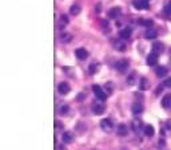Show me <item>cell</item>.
I'll return each mask as SVG.
<instances>
[{
	"mask_svg": "<svg viewBox=\"0 0 171 150\" xmlns=\"http://www.w3.org/2000/svg\"><path fill=\"white\" fill-rule=\"evenodd\" d=\"M92 91H94L95 96L99 99V101L104 102L106 99H107V94H106V93L103 91V89H102L100 86H98V84H94V86H92Z\"/></svg>",
	"mask_w": 171,
	"mask_h": 150,
	"instance_id": "1",
	"label": "cell"
},
{
	"mask_svg": "<svg viewBox=\"0 0 171 150\" xmlns=\"http://www.w3.org/2000/svg\"><path fill=\"white\" fill-rule=\"evenodd\" d=\"M170 8H171V0H170Z\"/></svg>",
	"mask_w": 171,
	"mask_h": 150,
	"instance_id": "33",
	"label": "cell"
},
{
	"mask_svg": "<svg viewBox=\"0 0 171 150\" xmlns=\"http://www.w3.org/2000/svg\"><path fill=\"white\" fill-rule=\"evenodd\" d=\"M75 55L79 60H84V59H87V56H88V52H87L86 48H82V47H80V48L75 50Z\"/></svg>",
	"mask_w": 171,
	"mask_h": 150,
	"instance_id": "8",
	"label": "cell"
},
{
	"mask_svg": "<svg viewBox=\"0 0 171 150\" xmlns=\"http://www.w3.org/2000/svg\"><path fill=\"white\" fill-rule=\"evenodd\" d=\"M102 28H103L104 34H110V32H111L110 24H108V21H107V20H102Z\"/></svg>",
	"mask_w": 171,
	"mask_h": 150,
	"instance_id": "25",
	"label": "cell"
},
{
	"mask_svg": "<svg viewBox=\"0 0 171 150\" xmlns=\"http://www.w3.org/2000/svg\"><path fill=\"white\" fill-rule=\"evenodd\" d=\"M146 38H147V39H155V38L158 36V32L155 30H152V28H148L147 31H146Z\"/></svg>",
	"mask_w": 171,
	"mask_h": 150,
	"instance_id": "22",
	"label": "cell"
},
{
	"mask_svg": "<svg viewBox=\"0 0 171 150\" xmlns=\"http://www.w3.org/2000/svg\"><path fill=\"white\" fill-rule=\"evenodd\" d=\"M163 50H164V46L160 42H155L154 44H152V52H155V54H162L163 52Z\"/></svg>",
	"mask_w": 171,
	"mask_h": 150,
	"instance_id": "12",
	"label": "cell"
},
{
	"mask_svg": "<svg viewBox=\"0 0 171 150\" xmlns=\"http://www.w3.org/2000/svg\"><path fill=\"white\" fill-rule=\"evenodd\" d=\"M80 11H82V7H80V4H78V3L76 4H74V5H71V8H70V14L74 15V16L79 15Z\"/></svg>",
	"mask_w": 171,
	"mask_h": 150,
	"instance_id": "19",
	"label": "cell"
},
{
	"mask_svg": "<svg viewBox=\"0 0 171 150\" xmlns=\"http://www.w3.org/2000/svg\"><path fill=\"white\" fill-rule=\"evenodd\" d=\"M115 67H116V70L119 71V73H126L127 68L130 67V63H128V60H127V59H120V60L116 62Z\"/></svg>",
	"mask_w": 171,
	"mask_h": 150,
	"instance_id": "3",
	"label": "cell"
},
{
	"mask_svg": "<svg viewBox=\"0 0 171 150\" xmlns=\"http://www.w3.org/2000/svg\"><path fill=\"white\" fill-rule=\"evenodd\" d=\"M116 133H118V135L119 137H126L127 134H128V127H127V125H124V123L118 125Z\"/></svg>",
	"mask_w": 171,
	"mask_h": 150,
	"instance_id": "9",
	"label": "cell"
},
{
	"mask_svg": "<svg viewBox=\"0 0 171 150\" xmlns=\"http://www.w3.org/2000/svg\"><path fill=\"white\" fill-rule=\"evenodd\" d=\"M162 106L164 109H171V94H167V95L163 96L162 99Z\"/></svg>",
	"mask_w": 171,
	"mask_h": 150,
	"instance_id": "16",
	"label": "cell"
},
{
	"mask_svg": "<svg viewBox=\"0 0 171 150\" xmlns=\"http://www.w3.org/2000/svg\"><path fill=\"white\" fill-rule=\"evenodd\" d=\"M106 111V106L103 103H99V102H95L94 105H92V112L96 115H102L103 112Z\"/></svg>",
	"mask_w": 171,
	"mask_h": 150,
	"instance_id": "6",
	"label": "cell"
},
{
	"mask_svg": "<svg viewBox=\"0 0 171 150\" xmlns=\"http://www.w3.org/2000/svg\"><path fill=\"white\" fill-rule=\"evenodd\" d=\"M131 34H132L131 28H124V30L120 31V38H122L123 40H127L131 38Z\"/></svg>",
	"mask_w": 171,
	"mask_h": 150,
	"instance_id": "18",
	"label": "cell"
},
{
	"mask_svg": "<svg viewBox=\"0 0 171 150\" xmlns=\"http://www.w3.org/2000/svg\"><path fill=\"white\" fill-rule=\"evenodd\" d=\"M58 150H66V149L63 148V145H59V146H58Z\"/></svg>",
	"mask_w": 171,
	"mask_h": 150,
	"instance_id": "32",
	"label": "cell"
},
{
	"mask_svg": "<svg viewBox=\"0 0 171 150\" xmlns=\"http://www.w3.org/2000/svg\"><path fill=\"white\" fill-rule=\"evenodd\" d=\"M74 139H75V135H74V133H71V131H64V133L62 134V141H63L64 145L72 143Z\"/></svg>",
	"mask_w": 171,
	"mask_h": 150,
	"instance_id": "4",
	"label": "cell"
},
{
	"mask_svg": "<svg viewBox=\"0 0 171 150\" xmlns=\"http://www.w3.org/2000/svg\"><path fill=\"white\" fill-rule=\"evenodd\" d=\"M71 40H72V35L68 32H63L60 35V42L62 43H70Z\"/></svg>",
	"mask_w": 171,
	"mask_h": 150,
	"instance_id": "21",
	"label": "cell"
},
{
	"mask_svg": "<svg viewBox=\"0 0 171 150\" xmlns=\"http://www.w3.org/2000/svg\"><path fill=\"white\" fill-rule=\"evenodd\" d=\"M120 12H122V9H120L119 7H114V8H111L110 11H108V18H111V19H116V18H119V16H120Z\"/></svg>",
	"mask_w": 171,
	"mask_h": 150,
	"instance_id": "11",
	"label": "cell"
},
{
	"mask_svg": "<svg viewBox=\"0 0 171 150\" xmlns=\"http://www.w3.org/2000/svg\"><path fill=\"white\" fill-rule=\"evenodd\" d=\"M131 125H132V129L135 133H141L142 130H144V125H143V122L141 121V118H134Z\"/></svg>",
	"mask_w": 171,
	"mask_h": 150,
	"instance_id": "5",
	"label": "cell"
},
{
	"mask_svg": "<svg viewBox=\"0 0 171 150\" xmlns=\"http://www.w3.org/2000/svg\"><path fill=\"white\" fill-rule=\"evenodd\" d=\"M68 111H70V106L68 105H63L59 109V114L60 115H66V114H68Z\"/></svg>",
	"mask_w": 171,
	"mask_h": 150,
	"instance_id": "26",
	"label": "cell"
},
{
	"mask_svg": "<svg viewBox=\"0 0 171 150\" xmlns=\"http://www.w3.org/2000/svg\"><path fill=\"white\" fill-rule=\"evenodd\" d=\"M139 24H142V26H146V27H152V20H147V19H141V20H139Z\"/></svg>",
	"mask_w": 171,
	"mask_h": 150,
	"instance_id": "28",
	"label": "cell"
},
{
	"mask_svg": "<svg viewBox=\"0 0 171 150\" xmlns=\"http://www.w3.org/2000/svg\"><path fill=\"white\" fill-rule=\"evenodd\" d=\"M134 7L136 9H147L148 3L147 0H134Z\"/></svg>",
	"mask_w": 171,
	"mask_h": 150,
	"instance_id": "10",
	"label": "cell"
},
{
	"mask_svg": "<svg viewBox=\"0 0 171 150\" xmlns=\"http://www.w3.org/2000/svg\"><path fill=\"white\" fill-rule=\"evenodd\" d=\"M131 111L134 115H139L143 112V105H141V103H134L132 107H131Z\"/></svg>",
	"mask_w": 171,
	"mask_h": 150,
	"instance_id": "15",
	"label": "cell"
},
{
	"mask_svg": "<svg viewBox=\"0 0 171 150\" xmlns=\"http://www.w3.org/2000/svg\"><path fill=\"white\" fill-rule=\"evenodd\" d=\"M99 68V63H96V62H92L91 64H90V73L91 74H95L96 71H98Z\"/></svg>",
	"mask_w": 171,
	"mask_h": 150,
	"instance_id": "27",
	"label": "cell"
},
{
	"mask_svg": "<svg viewBox=\"0 0 171 150\" xmlns=\"http://www.w3.org/2000/svg\"><path fill=\"white\" fill-rule=\"evenodd\" d=\"M169 73V70H167L166 67H163V66H159V67L155 68V74H157V77L159 78H164Z\"/></svg>",
	"mask_w": 171,
	"mask_h": 150,
	"instance_id": "13",
	"label": "cell"
},
{
	"mask_svg": "<svg viewBox=\"0 0 171 150\" xmlns=\"http://www.w3.org/2000/svg\"><path fill=\"white\" fill-rule=\"evenodd\" d=\"M127 83L128 84H134L135 83V74H131V75H128V78H127Z\"/></svg>",
	"mask_w": 171,
	"mask_h": 150,
	"instance_id": "29",
	"label": "cell"
},
{
	"mask_svg": "<svg viewBox=\"0 0 171 150\" xmlns=\"http://www.w3.org/2000/svg\"><path fill=\"white\" fill-rule=\"evenodd\" d=\"M55 126H56V130H58V131H62V130H63V125H62V122L56 121V122H55Z\"/></svg>",
	"mask_w": 171,
	"mask_h": 150,
	"instance_id": "31",
	"label": "cell"
},
{
	"mask_svg": "<svg viewBox=\"0 0 171 150\" xmlns=\"http://www.w3.org/2000/svg\"><path fill=\"white\" fill-rule=\"evenodd\" d=\"M68 16H66V15H62L60 16V19H59V27L60 28H64L68 24Z\"/></svg>",
	"mask_w": 171,
	"mask_h": 150,
	"instance_id": "23",
	"label": "cell"
},
{
	"mask_svg": "<svg viewBox=\"0 0 171 150\" xmlns=\"http://www.w3.org/2000/svg\"><path fill=\"white\" fill-rule=\"evenodd\" d=\"M157 63H158V54L151 52V54L147 56V64L148 66H155Z\"/></svg>",
	"mask_w": 171,
	"mask_h": 150,
	"instance_id": "14",
	"label": "cell"
},
{
	"mask_svg": "<svg viewBox=\"0 0 171 150\" xmlns=\"http://www.w3.org/2000/svg\"><path fill=\"white\" fill-rule=\"evenodd\" d=\"M148 86H150V83H148L147 78H141V80H139V89L142 91H146V90H148Z\"/></svg>",
	"mask_w": 171,
	"mask_h": 150,
	"instance_id": "17",
	"label": "cell"
},
{
	"mask_svg": "<svg viewBox=\"0 0 171 150\" xmlns=\"http://www.w3.org/2000/svg\"><path fill=\"white\" fill-rule=\"evenodd\" d=\"M115 48L119 50V51H124L126 50V43L122 42V40H116L115 42Z\"/></svg>",
	"mask_w": 171,
	"mask_h": 150,
	"instance_id": "24",
	"label": "cell"
},
{
	"mask_svg": "<svg viewBox=\"0 0 171 150\" xmlns=\"http://www.w3.org/2000/svg\"><path fill=\"white\" fill-rule=\"evenodd\" d=\"M143 131H144L146 137H152L155 134V130H154V126H152V125H146Z\"/></svg>",
	"mask_w": 171,
	"mask_h": 150,
	"instance_id": "20",
	"label": "cell"
},
{
	"mask_svg": "<svg viewBox=\"0 0 171 150\" xmlns=\"http://www.w3.org/2000/svg\"><path fill=\"white\" fill-rule=\"evenodd\" d=\"M58 91L62 95H66V94H68L71 91V86L67 82H60L58 86Z\"/></svg>",
	"mask_w": 171,
	"mask_h": 150,
	"instance_id": "7",
	"label": "cell"
},
{
	"mask_svg": "<svg viewBox=\"0 0 171 150\" xmlns=\"http://www.w3.org/2000/svg\"><path fill=\"white\" fill-rule=\"evenodd\" d=\"M100 127L103 129V131H106V133H111V131L114 130V123H112V121L111 119L106 118V119L100 121Z\"/></svg>",
	"mask_w": 171,
	"mask_h": 150,
	"instance_id": "2",
	"label": "cell"
},
{
	"mask_svg": "<svg viewBox=\"0 0 171 150\" xmlns=\"http://www.w3.org/2000/svg\"><path fill=\"white\" fill-rule=\"evenodd\" d=\"M163 86L167 87V89H171V78H166V79H164Z\"/></svg>",
	"mask_w": 171,
	"mask_h": 150,
	"instance_id": "30",
	"label": "cell"
},
{
	"mask_svg": "<svg viewBox=\"0 0 171 150\" xmlns=\"http://www.w3.org/2000/svg\"><path fill=\"white\" fill-rule=\"evenodd\" d=\"M170 54H171V50H170Z\"/></svg>",
	"mask_w": 171,
	"mask_h": 150,
	"instance_id": "34",
	"label": "cell"
}]
</instances>
